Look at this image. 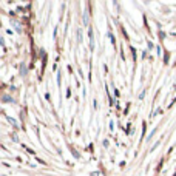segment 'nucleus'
Returning a JSON list of instances; mask_svg holds the SVG:
<instances>
[{"label":"nucleus","mask_w":176,"mask_h":176,"mask_svg":"<svg viewBox=\"0 0 176 176\" xmlns=\"http://www.w3.org/2000/svg\"><path fill=\"white\" fill-rule=\"evenodd\" d=\"M2 100H3V102H14V99H13V97H9V96H6V94L3 96V99H2Z\"/></svg>","instance_id":"nucleus-1"},{"label":"nucleus","mask_w":176,"mask_h":176,"mask_svg":"<svg viewBox=\"0 0 176 176\" xmlns=\"http://www.w3.org/2000/svg\"><path fill=\"white\" fill-rule=\"evenodd\" d=\"M8 120H9V122H11V124H13L14 127H17V122H16V120H14L13 117H8Z\"/></svg>","instance_id":"nucleus-2"},{"label":"nucleus","mask_w":176,"mask_h":176,"mask_svg":"<svg viewBox=\"0 0 176 176\" xmlns=\"http://www.w3.org/2000/svg\"><path fill=\"white\" fill-rule=\"evenodd\" d=\"M25 73H26V67L22 65V67H20V74H25Z\"/></svg>","instance_id":"nucleus-3"}]
</instances>
